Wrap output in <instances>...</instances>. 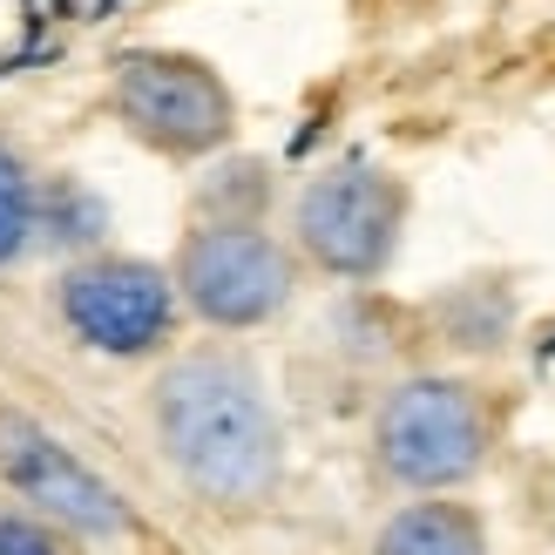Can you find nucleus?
I'll list each match as a JSON object with an SVG mask.
<instances>
[{
	"label": "nucleus",
	"mask_w": 555,
	"mask_h": 555,
	"mask_svg": "<svg viewBox=\"0 0 555 555\" xmlns=\"http://www.w3.org/2000/svg\"><path fill=\"white\" fill-rule=\"evenodd\" d=\"M150 421L170 467L224 508H251L285 475V427L258 366L231 346H190L150 386Z\"/></svg>",
	"instance_id": "obj_1"
},
{
	"label": "nucleus",
	"mask_w": 555,
	"mask_h": 555,
	"mask_svg": "<svg viewBox=\"0 0 555 555\" xmlns=\"http://www.w3.org/2000/svg\"><path fill=\"white\" fill-rule=\"evenodd\" d=\"M488 448H494V406L475 379L454 373H406L400 386H386L373 413V461L386 467V481L413 494L475 481Z\"/></svg>",
	"instance_id": "obj_2"
},
{
	"label": "nucleus",
	"mask_w": 555,
	"mask_h": 555,
	"mask_svg": "<svg viewBox=\"0 0 555 555\" xmlns=\"http://www.w3.org/2000/svg\"><path fill=\"white\" fill-rule=\"evenodd\" d=\"M406 183L393 170H379L366 156H346L319 170L292 204V251L339 278V285H373L393 264L400 231H406Z\"/></svg>",
	"instance_id": "obj_3"
},
{
	"label": "nucleus",
	"mask_w": 555,
	"mask_h": 555,
	"mask_svg": "<svg viewBox=\"0 0 555 555\" xmlns=\"http://www.w3.org/2000/svg\"><path fill=\"white\" fill-rule=\"evenodd\" d=\"M108 102H116V116L135 143L170 163H204L237 135L231 81L204 54H183V48H129L116 62Z\"/></svg>",
	"instance_id": "obj_4"
},
{
	"label": "nucleus",
	"mask_w": 555,
	"mask_h": 555,
	"mask_svg": "<svg viewBox=\"0 0 555 555\" xmlns=\"http://www.w3.org/2000/svg\"><path fill=\"white\" fill-rule=\"evenodd\" d=\"M170 285L210 332H258L298 292V251L264 224H190Z\"/></svg>",
	"instance_id": "obj_5"
},
{
	"label": "nucleus",
	"mask_w": 555,
	"mask_h": 555,
	"mask_svg": "<svg viewBox=\"0 0 555 555\" xmlns=\"http://www.w3.org/2000/svg\"><path fill=\"white\" fill-rule=\"evenodd\" d=\"M54 312H62L75 346H89L102 359H150V352H163L177 339L183 298L170 285V264L95 251V258L62 271Z\"/></svg>",
	"instance_id": "obj_6"
},
{
	"label": "nucleus",
	"mask_w": 555,
	"mask_h": 555,
	"mask_svg": "<svg viewBox=\"0 0 555 555\" xmlns=\"http://www.w3.org/2000/svg\"><path fill=\"white\" fill-rule=\"evenodd\" d=\"M0 467H8V481L27 494V508L68 521L81 535H122L129 529V508L116 502V488L102 475H89V467L54 434H41L27 413H0Z\"/></svg>",
	"instance_id": "obj_7"
},
{
	"label": "nucleus",
	"mask_w": 555,
	"mask_h": 555,
	"mask_svg": "<svg viewBox=\"0 0 555 555\" xmlns=\"http://www.w3.org/2000/svg\"><path fill=\"white\" fill-rule=\"evenodd\" d=\"M373 555H488V529L461 502H406L379 529Z\"/></svg>",
	"instance_id": "obj_8"
},
{
	"label": "nucleus",
	"mask_w": 555,
	"mask_h": 555,
	"mask_svg": "<svg viewBox=\"0 0 555 555\" xmlns=\"http://www.w3.org/2000/svg\"><path fill=\"white\" fill-rule=\"evenodd\" d=\"M271 210V170L264 163H217L197 190V224H264Z\"/></svg>",
	"instance_id": "obj_9"
},
{
	"label": "nucleus",
	"mask_w": 555,
	"mask_h": 555,
	"mask_svg": "<svg viewBox=\"0 0 555 555\" xmlns=\"http://www.w3.org/2000/svg\"><path fill=\"white\" fill-rule=\"evenodd\" d=\"M41 224V177L0 143V264H14Z\"/></svg>",
	"instance_id": "obj_10"
},
{
	"label": "nucleus",
	"mask_w": 555,
	"mask_h": 555,
	"mask_svg": "<svg viewBox=\"0 0 555 555\" xmlns=\"http://www.w3.org/2000/svg\"><path fill=\"white\" fill-rule=\"evenodd\" d=\"M0 555H68V542L27 508H0Z\"/></svg>",
	"instance_id": "obj_11"
}]
</instances>
